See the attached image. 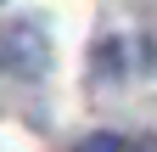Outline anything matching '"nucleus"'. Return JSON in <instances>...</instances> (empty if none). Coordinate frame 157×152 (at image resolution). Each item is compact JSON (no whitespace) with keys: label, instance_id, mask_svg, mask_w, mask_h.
<instances>
[{"label":"nucleus","instance_id":"f257e3e1","mask_svg":"<svg viewBox=\"0 0 157 152\" xmlns=\"http://www.w3.org/2000/svg\"><path fill=\"white\" fill-rule=\"evenodd\" d=\"M73 152H157V141H146V135H112V130H101V135H84Z\"/></svg>","mask_w":157,"mask_h":152}]
</instances>
